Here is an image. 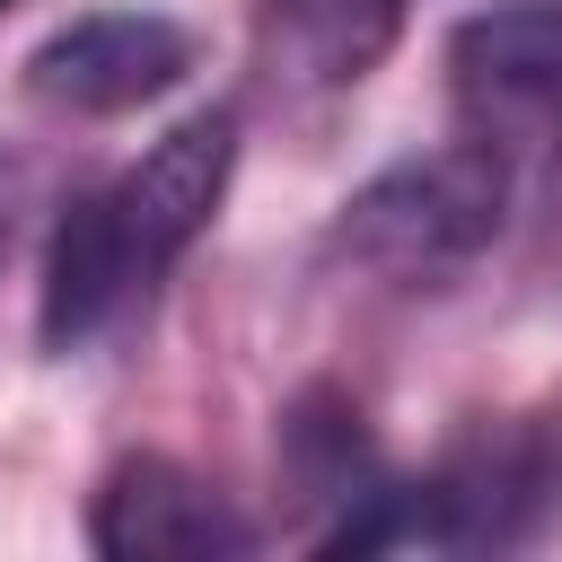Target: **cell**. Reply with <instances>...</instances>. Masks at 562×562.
<instances>
[{"label": "cell", "instance_id": "1", "mask_svg": "<svg viewBox=\"0 0 562 562\" xmlns=\"http://www.w3.org/2000/svg\"><path fill=\"white\" fill-rule=\"evenodd\" d=\"M237 105H193L184 123H167L123 176L88 184L44 246V281H35V342L53 360L88 351L105 325H123L184 255L193 237L220 220L228 176H237Z\"/></svg>", "mask_w": 562, "mask_h": 562}, {"label": "cell", "instance_id": "2", "mask_svg": "<svg viewBox=\"0 0 562 562\" xmlns=\"http://www.w3.org/2000/svg\"><path fill=\"white\" fill-rule=\"evenodd\" d=\"M562 518V413H509L448 439L422 474H378L316 553H509Z\"/></svg>", "mask_w": 562, "mask_h": 562}, {"label": "cell", "instance_id": "3", "mask_svg": "<svg viewBox=\"0 0 562 562\" xmlns=\"http://www.w3.org/2000/svg\"><path fill=\"white\" fill-rule=\"evenodd\" d=\"M509 202H518L509 158L457 132L448 149H413V158L378 167L334 211L325 255L360 281H386V290H439L509 228Z\"/></svg>", "mask_w": 562, "mask_h": 562}, {"label": "cell", "instance_id": "4", "mask_svg": "<svg viewBox=\"0 0 562 562\" xmlns=\"http://www.w3.org/2000/svg\"><path fill=\"white\" fill-rule=\"evenodd\" d=\"M448 105H457L465 140L501 149L509 176H527L562 123V0L474 9L448 35Z\"/></svg>", "mask_w": 562, "mask_h": 562}, {"label": "cell", "instance_id": "5", "mask_svg": "<svg viewBox=\"0 0 562 562\" xmlns=\"http://www.w3.org/2000/svg\"><path fill=\"white\" fill-rule=\"evenodd\" d=\"M413 0H255L246 70L272 114H334L404 44Z\"/></svg>", "mask_w": 562, "mask_h": 562}, {"label": "cell", "instance_id": "6", "mask_svg": "<svg viewBox=\"0 0 562 562\" xmlns=\"http://www.w3.org/2000/svg\"><path fill=\"white\" fill-rule=\"evenodd\" d=\"M202 61V35L167 9H88L70 26H53L26 53V97L53 114H132L158 105L167 88H184Z\"/></svg>", "mask_w": 562, "mask_h": 562}, {"label": "cell", "instance_id": "7", "mask_svg": "<svg viewBox=\"0 0 562 562\" xmlns=\"http://www.w3.org/2000/svg\"><path fill=\"white\" fill-rule=\"evenodd\" d=\"M88 544L105 562H237L255 553V518L228 509L220 483H202L184 457L167 448H123L105 474H97V501H88Z\"/></svg>", "mask_w": 562, "mask_h": 562}, {"label": "cell", "instance_id": "8", "mask_svg": "<svg viewBox=\"0 0 562 562\" xmlns=\"http://www.w3.org/2000/svg\"><path fill=\"white\" fill-rule=\"evenodd\" d=\"M281 474H290L299 501H325L334 518L378 492L386 457H378V439L360 430V404H351L342 386L316 378V386L290 395V413H281ZM334 518H325V527H334ZM325 527H316V536H325Z\"/></svg>", "mask_w": 562, "mask_h": 562}, {"label": "cell", "instance_id": "9", "mask_svg": "<svg viewBox=\"0 0 562 562\" xmlns=\"http://www.w3.org/2000/svg\"><path fill=\"white\" fill-rule=\"evenodd\" d=\"M26 202H35V167L0 140V255L18 246V220H26Z\"/></svg>", "mask_w": 562, "mask_h": 562}, {"label": "cell", "instance_id": "10", "mask_svg": "<svg viewBox=\"0 0 562 562\" xmlns=\"http://www.w3.org/2000/svg\"><path fill=\"white\" fill-rule=\"evenodd\" d=\"M527 176H536V193H544V211H553V228H562V123H553V140L536 149Z\"/></svg>", "mask_w": 562, "mask_h": 562}, {"label": "cell", "instance_id": "11", "mask_svg": "<svg viewBox=\"0 0 562 562\" xmlns=\"http://www.w3.org/2000/svg\"><path fill=\"white\" fill-rule=\"evenodd\" d=\"M0 9H18V0H0Z\"/></svg>", "mask_w": 562, "mask_h": 562}]
</instances>
